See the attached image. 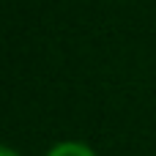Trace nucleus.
Instances as JSON below:
<instances>
[{
  "mask_svg": "<svg viewBox=\"0 0 156 156\" xmlns=\"http://www.w3.org/2000/svg\"><path fill=\"white\" fill-rule=\"evenodd\" d=\"M47 156H96V154L88 145H82V143H60V145H55Z\"/></svg>",
  "mask_w": 156,
  "mask_h": 156,
  "instance_id": "1",
  "label": "nucleus"
},
{
  "mask_svg": "<svg viewBox=\"0 0 156 156\" xmlns=\"http://www.w3.org/2000/svg\"><path fill=\"white\" fill-rule=\"evenodd\" d=\"M0 156H16V154H14L11 148H3V151H0Z\"/></svg>",
  "mask_w": 156,
  "mask_h": 156,
  "instance_id": "2",
  "label": "nucleus"
}]
</instances>
